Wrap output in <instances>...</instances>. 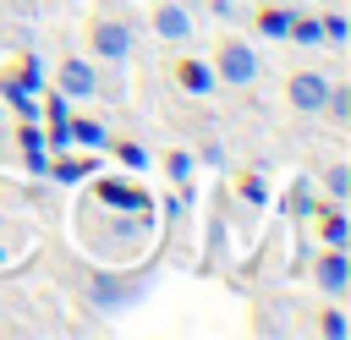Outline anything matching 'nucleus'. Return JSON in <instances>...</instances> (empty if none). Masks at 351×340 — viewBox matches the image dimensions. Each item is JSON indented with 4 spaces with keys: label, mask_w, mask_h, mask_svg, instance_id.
Segmentation results:
<instances>
[{
    "label": "nucleus",
    "mask_w": 351,
    "mask_h": 340,
    "mask_svg": "<svg viewBox=\"0 0 351 340\" xmlns=\"http://www.w3.org/2000/svg\"><path fill=\"white\" fill-rule=\"evenodd\" d=\"M22 165L27 175H49V148H22Z\"/></svg>",
    "instance_id": "obj_24"
},
{
    "label": "nucleus",
    "mask_w": 351,
    "mask_h": 340,
    "mask_svg": "<svg viewBox=\"0 0 351 340\" xmlns=\"http://www.w3.org/2000/svg\"><path fill=\"white\" fill-rule=\"evenodd\" d=\"M214 82L252 88V82H258V49L241 44V38H225V44L214 49Z\"/></svg>",
    "instance_id": "obj_2"
},
{
    "label": "nucleus",
    "mask_w": 351,
    "mask_h": 340,
    "mask_svg": "<svg viewBox=\"0 0 351 340\" xmlns=\"http://www.w3.org/2000/svg\"><path fill=\"white\" fill-rule=\"evenodd\" d=\"M11 77H16L22 88H33V93H44V60H38V55H22V66H16Z\"/></svg>",
    "instance_id": "obj_17"
},
{
    "label": "nucleus",
    "mask_w": 351,
    "mask_h": 340,
    "mask_svg": "<svg viewBox=\"0 0 351 340\" xmlns=\"http://www.w3.org/2000/svg\"><path fill=\"white\" fill-rule=\"evenodd\" d=\"M241 197H247V203H258V208H263V203H269V186H263V181H258V175H247V181H241Z\"/></svg>",
    "instance_id": "obj_25"
},
{
    "label": "nucleus",
    "mask_w": 351,
    "mask_h": 340,
    "mask_svg": "<svg viewBox=\"0 0 351 340\" xmlns=\"http://www.w3.org/2000/svg\"><path fill=\"white\" fill-rule=\"evenodd\" d=\"M176 88H186V93H214L219 82H214V66H208V60L181 55V60H176Z\"/></svg>",
    "instance_id": "obj_10"
},
{
    "label": "nucleus",
    "mask_w": 351,
    "mask_h": 340,
    "mask_svg": "<svg viewBox=\"0 0 351 340\" xmlns=\"http://www.w3.org/2000/svg\"><path fill=\"white\" fill-rule=\"evenodd\" d=\"M197 159H203V165H225V148H219V143H208V148H203Z\"/></svg>",
    "instance_id": "obj_26"
},
{
    "label": "nucleus",
    "mask_w": 351,
    "mask_h": 340,
    "mask_svg": "<svg viewBox=\"0 0 351 340\" xmlns=\"http://www.w3.org/2000/svg\"><path fill=\"white\" fill-rule=\"evenodd\" d=\"M285 93H291V104H296V110H324V93H329V77H324V71H296Z\"/></svg>",
    "instance_id": "obj_8"
},
{
    "label": "nucleus",
    "mask_w": 351,
    "mask_h": 340,
    "mask_svg": "<svg viewBox=\"0 0 351 340\" xmlns=\"http://www.w3.org/2000/svg\"><path fill=\"white\" fill-rule=\"evenodd\" d=\"M318 236H324V247H346V241H351V219H346V214L335 208V214H324Z\"/></svg>",
    "instance_id": "obj_16"
},
{
    "label": "nucleus",
    "mask_w": 351,
    "mask_h": 340,
    "mask_svg": "<svg viewBox=\"0 0 351 340\" xmlns=\"http://www.w3.org/2000/svg\"><path fill=\"white\" fill-rule=\"evenodd\" d=\"M132 296H137V285L121 280L115 269H93V274H88V307H93V313H121Z\"/></svg>",
    "instance_id": "obj_3"
},
{
    "label": "nucleus",
    "mask_w": 351,
    "mask_h": 340,
    "mask_svg": "<svg viewBox=\"0 0 351 340\" xmlns=\"http://www.w3.org/2000/svg\"><path fill=\"white\" fill-rule=\"evenodd\" d=\"M318 27H324V44H346V38H351V22H346L340 11H324Z\"/></svg>",
    "instance_id": "obj_20"
},
{
    "label": "nucleus",
    "mask_w": 351,
    "mask_h": 340,
    "mask_svg": "<svg viewBox=\"0 0 351 340\" xmlns=\"http://www.w3.org/2000/svg\"><path fill=\"white\" fill-rule=\"evenodd\" d=\"M285 38H296L302 49H318L324 44V27H318V16H291V33Z\"/></svg>",
    "instance_id": "obj_15"
},
{
    "label": "nucleus",
    "mask_w": 351,
    "mask_h": 340,
    "mask_svg": "<svg viewBox=\"0 0 351 340\" xmlns=\"http://www.w3.org/2000/svg\"><path fill=\"white\" fill-rule=\"evenodd\" d=\"M313 280H318V291H329V296H346V285H351L346 247H329V252H324V263L313 269Z\"/></svg>",
    "instance_id": "obj_7"
},
{
    "label": "nucleus",
    "mask_w": 351,
    "mask_h": 340,
    "mask_svg": "<svg viewBox=\"0 0 351 340\" xmlns=\"http://www.w3.org/2000/svg\"><path fill=\"white\" fill-rule=\"evenodd\" d=\"M93 197L110 203V208H137V214H148V192H143V186L115 181V175H99V170H93Z\"/></svg>",
    "instance_id": "obj_6"
},
{
    "label": "nucleus",
    "mask_w": 351,
    "mask_h": 340,
    "mask_svg": "<svg viewBox=\"0 0 351 340\" xmlns=\"http://www.w3.org/2000/svg\"><path fill=\"white\" fill-rule=\"evenodd\" d=\"M38 121L49 126V148H55V154H60V148H71V99H66L60 88L38 99Z\"/></svg>",
    "instance_id": "obj_5"
},
{
    "label": "nucleus",
    "mask_w": 351,
    "mask_h": 340,
    "mask_svg": "<svg viewBox=\"0 0 351 340\" xmlns=\"http://www.w3.org/2000/svg\"><path fill=\"white\" fill-rule=\"evenodd\" d=\"M313 5H329V0H313Z\"/></svg>",
    "instance_id": "obj_28"
},
{
    "label": "nucleus",
    "mask_w": 351,
    "mask_h": 340,
    "mask_svg": "<svg viewBox=\"0 0 351 340\" xmlns=\"http://www.w3.org/2000/svg\"><path fill=\"white\" fill-rule=\"evenodd\" d=\"M88 49L99 55V60H126L132 49H137V27L126 22V16H93L88 22Z\"/></svg>",
    "instance_id": "obj_1"
},
{
    "label": "nucleus",
    "mask_w": 351,
    "mask_h": 340,
    "mask_svg": "<svg viewBox=\"0 0 351 340\" xmlns=\"http://www.w3.org/2000/svg\"><path fill=\"white\" fill-rule=\"evenodd\" d=\"M115 159H121L126 170H148V148H143V143H132V137H121V143H115Z\"/></svg>",
    "instance_id": "obj_21"
},
{
    "label": "nucleus",
    "mask_w": 351,
    "mask_h": 340,
    "mask_svg": "<svg viewBox=\"0 0 351 340\" xmlns=\"http://www.w3.org/2000/svg\"><path fill=\"white\" fill-rule=\"evenodd\" d=\"M93 170H99L93 159H55V154H49V175H55V181H66V186H71V181H82V175H93Z\"/></svg>",
    "instance_id": "obj_13"
},
{
    "label": "nucleus",
    "mask_w": 351,
    "mask_h": 340,
    "mask_svg": "<svg viewBox=\"0 0 351 340\" xmlns=\"http://www.w3.org/2000/svg\"><path fill=\"white\" fill-rule=\"evenodd\" d=\"M71 143L93 154V148H104V143H110V132H104V121H88V115H71Z\"/></svg>",
    "instance_id": "obj_12"
},
{
    "label": "nucleus",
    "mask_w": 351,
    "mask_h": 340,
    "mask_svg": "<svg viewBox=\"0 0 351 340\" xmlns=\"http://www.w3.org/2000/svg\"><path fill=\"white\" fill-rule=\"evenodd\" d=\"M214 11H219V16H236V5H230V0H214Z\"/></svg>",
    "instance_id": "obj_27"
},
{
    "label": "nucleus",
    "mask_w": 351,
    "mask_h": 340,
    "mask_svg": "<svg viewBox=\"0 0 351 340\" xmlns=\"http://www.w3.org/2000/svg\"><path fill=\"white\" fill-rule=\"evenodd\" d=\"M0 115H5V104H0Z\"/></svg>",
    "instance_id": "obj_29"
},
{
    "label": "nucleus",
    "mask_w": 351,
    "mask_h": 340,
    "mask_svg": "<svg viewBox=\"0 0 351 340\" xmlns=\"http://www.w3.org/2000/svg\"><path fill=\"white\" fill-rule=\"evenodd\" d=\"M0 99H5V110H16V121H38V93H33V88H22L11 71L0 77Z\"/></svg>",
    "instance_id": "obj_11"
},
{
    "label": "nucleus",
    "mask_w": 351,
    "mask_h": 340,
    "mask_svg": "<svg viewBox=\"0 0 351 340\" xmlns=\"http://www.w3.org/2000/svg\"><path fill=\"white\" fill-rule=\"evenodd\" d=\"M55 88L77 104V99H93L99 93V66L88 60V55H66L60 60V71H55Z\"/></svg>",
    "instance_id": "obj_4"
},
{
    "label": "nucleus",
    "mask_w": 351,
    "mask_h": 340,
    "mask_svg": "<svg viewBox=\"0 0 351 340\" xmlns=\"http://www.w3.org/2000/svg\"><path fill=\"white\" fill-rule=\"evenodd\" d=\"M192 165H197V159H192L186 148H170V154H165V170H170V181H176V186H186V181H192Z\"/></svg>",
    "instance_id": "obj_19"
},
{
    "label": "nucleus",
    "mask_w": 351,
    "mask_h": 340,
    "mask_svg": "<svg viewBox=\"0 0 351 340\" xmlns=\"http://www.w3.org/2000/svg\"><path fill=\"white\" fill-rule=\"evenodd\" d=\"M324 110H329L335 121H351V88H346V82H329V93H324Z\"/></svg>",
    "instance_id": "obj_18"
},
{
    "label": "nucleus",
    "mask_w": 351,
    "mask_h": 340,
    "mask_svg": "<svg viewBox=\"0 0 351 340\" xmlns=\"http://www.w3.org/2000/svg\"><path fill=\"white\" fill-rule=\"evenodd\" d=\"M324 192H329L335 203H346V192H351V170H346V165H335V170L324 175Z\"/></svg>",
    "instance_id": "obj_23"
},
{
    "label": "nucleus",
    "mask_w": 351,
    "mask_h": 340,
    "mask_svg": "<svg viewBox=\"0 0 351 340\" xmlns=\"http://www.w3.org/2000/svg\"><path fill=\"white\" fill-rule=\"evenodd\" d=\"M318 335H329V340H346V335H351L346 313H340V307H324V318H318Z\"/></svg>",
    "instance_id": "obj_22"
},
{
    "label": "nucleus",
    "mask_w": 351,
    "mask_h": 340,
    "mask_svg": "<svg viewBox=\"0 0 351 340\" xmlns=\"http://www.w3.org/2000/svg\"><path fill=\"white\" fill-rule=\"evenodd\" d=\"M154 33H159L165 44H186V38H192V16H186V5H159V11H154Z\"/></svg>",
    "instance_id": "obj_9"
},
{
    "label": "nucleus",
    "mask_w": 351,
    "mask_h": 340,
    "mask_svg": "<svg viewBox=\"0 0 351 340\" xmlns=\"http://www.w3.org/2000/svg\"><path fill=\"white\" fill-rule=\"evenodd\" d=\"M291 16H296V11H285V5H269V11H258V33H269V38H285V33H291Z\"/></svg>",
    "instance_id": "obj_14"
}]
</instances>
